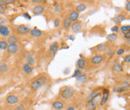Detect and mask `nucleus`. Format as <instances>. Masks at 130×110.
Masks as SVG:
<instances>
[{
	"label": "nucleus",
	"mask_w": 130,
	"mask_h": 110,
	"mask_svg": "<svg viewBox=\"0 0 130 110\" xmlns=\"http://www.w3.org/2000/svg\"><path fill=\"white\" fill-rule=\"evenodd\" d=\"M46 78L45 77H41V78H39L38 79H36L35 81H34L30 85V88H31L32 90H36L39 89L40 88L42 87L44 85L46 84Z\"/></svg>",
	"instance_id": "obj_1"
},
{
	"label": "nucleus",
	"mask_w": 130,
	"mask_h": 110,
	"mask_svg": "<svg viewBox=\"0 0 130 110\" xmlns=\"http://www.w3.org/2000/svg\"><path fill=\"white\" fill-rule=\"evenodd\" d=\"M73 93H74V89L73 88L67 87L63 90L61 96H62V98H63L64 100H67V99L70 98L73 95Z\"/></svg>",
	"instance_id": "obj_2"
},
{
	"label": "nucleus",
	"mask_w": 130,
	"mask_h": 110,
	"mask_svg": "<svg viewBox=\"0 0 130 110\" xmlns=\"http://www.w3.org/2000/svg\"><path fill=\"white\" fill-rule=\"evenodd\" d=\"M57 49H58V44H57V42L52 43L50 45V46H49V55H50L51 57L55 56Z\"/></svg>",
	"instance_id": "obj_3"
},
{
	"label": "nucleus",
	"mask_w": 130,
	"mask_h": 110,
	"mask_svg": "<svg viewBox=\"0 0 130 110\" xmlns=\"http://www.w3.org/2000/svg\"><path fill=\"white\" fill-rule=\"evenodd\" d=\"M71 29H72V31L74 32V33L81 32V29H82L81 23H79V22H75V23L71 25Z\"/></svg>",
	"instance_id": "obj_4"
},
{
	"label": "nucleus",
	"mask_w": 130,
	"mask_h": 110,
	"mask_svg": "<svg viewBox=\"0 0 130 110\" xmlns=\"http://www.w3.org/2000/svg\"><path fill=\"white\" fill-rule=\"evenodd\" d=\"M7 102L9 104H15L18 102V97L15 95H9L7 97Z\"/></svg>",
	"instance_id": "obj_5"
},
{
	"label": "nucleus",
	"mask_w": 130,
	"mask_h": 110,
	"mask_svg": "<svg viewBox=\"0 0 130 110\" xmlns=\"http://www.w3.org/2000/svg\"><path fill=\"white\" fill-rule=\"evenodd\" d=\"M7 49L10 54H16L18 51L19 48L17 44H9Z\"/></svg>",
	"instance_id": "obj_6"
},
{
	"label": "nucleus",
	"mask_w": 130,
	"mask_h": 110,
	"mask_svg": "<svg viewBox=\"0 0 130 110\" xmlns=\"http://www.w3.org/2000/svg\"><path fill=\"white\" fill-rule=\"evenodd\" d=\"M0 34L2 36L7 37L10 34V30L6 26H0Z\"/></svg>",
	"instance_id": "obj_7"
},
{
	"label": "nucleus",
	"mask_w": 130,
	"mask_h": 110,
	"mask_svg": "<svg viewBox=\"0 0 130 110\" xmlns=\"http://www.w3.org/2000/svg\"><path fill=\"white\" fill-rule=\"evenodd\" d=\"M17 31L19 33V34H27V33L30 32V28H28V27L26 26H24V25L18 26L17 27Z\"/></svg>",
	"instance_id": "obj_8"
},
{
	"label": "nucleus",
	"mask_w": 130,
	"mask_h": 110,
	"mask_svg": "<svg viewBox=\"0 0 130 110\" xmlns=\"http://www.w3.org/2000/svg\"><path fill=\"white\" fill-rule=\"evenodd\" d=\"M30 35L33 38H39L42 35V31L38 29H33L30 31Z\"/></svg>",
	"instance_id": "obj_9"
},
{
	"label": "nucleus",
	"mask_w": 130,
	"mask_h": 110,
	"mask_svg": "<svg viewBox=\"0 0 130 110\" xmlns=\"http://www.w3.org/2000/svg\"><path fill=\"white\" fill-rule=\"evenodd\" d=\"M103 60H104V57L102 56H101V55H97V56H94L92 59H91V61H92L93 64L98 65L103 62Z\"/></svg>",
	"instance_id": "obj_10"
},
{
	"label": "nucleus",
	"mask_w": 130,
	"mask_h": 110,
	"mask_svg": "<svg viewBox=\"0 0 130 110\" xmlns=\"http://www.w3.org/2000/svg\"><path fill=\"white\" fill-rule=\"evenodd\" d=\"M44 11V7L42 6H36L33 8V13L34 14V15H41V14H42Z\"/></svg>",
	"instance_id": "obj_11"
},
{
	"label": "nucleus",
	"mask_w": 130,
	"mask_h": 110,
	"mask_svg": "<svg viewBox=\"0 0 130 110\" xmlns=\"http://www.w3.org/2000/svg\"><path fill=\"white\" fill-rule=\"evenodd\" d=\"M108 98H109V91H108V90H105L104 93H103V95H102L101 101V105H104V104L107 102Z\"/></svg>",
	"instance_id": "obj_12"
},
{
	"label": "nucleus",
	"mask_w": 130,
	"mask_h": 110,
	"mask_svg": "<svg viewBox=\"0 0 130 110\" xmlns=\"http://www.w3.org/2000/svg\"><path fill=\"white\" fill-rule=\"evenodd\" d=\"M98 95H99V92H98V91L92 92V93H91L87 97L86 101H87V102H89V101L94 100V99H96V97H98Z\"/></svg>",
	"instance_id": "obj_13"
},
{
	"label": "nucleus",
	"mask_w": 130,
	"mask_h": 110,
	"mask_svg": "<svg viewBox=\"0 0 130 110\" xmlns=\"http://www.w3.org/2000/svg\"><path fill=\"white\" fill-rule=\"evenodd\" d=\"M97 104H98V100H97V99H94V100L89 101L87 108H88V109H89V110H93V109H94L96 108Z\"/></svg>",
	"instance_id": "obj_14"
},
{
	"label": "nucleus",
	"mask_w": 130,
	"mask_h": 110,
	"mask_svg": "<svg viewBox=\"0 0 130 110\" xmlns=\"http://www.w3.org/2000/svg\"><path fill=\"white\" fill-rule=\"evenodd\" d=\"M53 107L57 110H60V109H62L64 108V104L61 101H55V102L53 103Z\"/></svg>",
	"instance_id": "obj_15"
},
{
	"label": "nucleus",
	"mask_w": 130,
	"mask_h": 110,
	"mask_svg": "<svg viewBox=\"0 0 130 110\" xmlns=\"http://www.w3.org/2000/svg\"><path fill=\"white\" fill-rule=\"evenodd\" d=\"M125 18H124V16L122 15H116L114 18H113V22L116 23H121L122 21H124Z\"/></svg>",
	"instance_id": "obj_16"
},
{
	"label": "nucleus",
	"mask_w": 130,
	"mask_h": 110,
	"mask_svg": "<svg viewBox=\"0 0 130 110\" xmlns=\"http://www.w3.org/2000/svg\"><path fill=\"white\" fill-rule=\"evenodd\" d=\"M26 62H27V64L30 66H32V65H34V57H33L32 54H28L26 56Z\"/></svg>",
	"instance_id": "obj_17"
},
{
	"label": "nucleus",
	"mask_w": 130,
	"mask_h": 110,
	"mask_svg": "<svg viewBox=\"0 0 130 110\" xmlns=\"http://www.w3.org/2000/svg\"><path fill=\"white\" fill-rule=\"evenodd\" d=\"M23 71L26 73L27 74H30V73H32V71H33V69L32 67L30 66V65H29L27 63H25V64L23 65Z\"/></svg>",
	"instance_id": "obj_18"
},
{
	"label": "nucleus",
	"mask_w": 130,
	"mask_h": 110,
	"mask_svg": "<svg viewBox=\"0 0 130 110\" xmlns=\"http://www.w3.org/2000/svg\"><path fill=\"white\" fill-rule=\"evenodd\" d=\"M78 17H79V15L77 11H72L70 13L69 18H70L71 21H76V20H77Z\"/></svg>",
	"instance_id": "obj_19"
},
{
	"label": "nucleus",
	"mask_w": 130,
	"mask_h": 110,
	"mask_svg": "<svg viewBox=\"0 0 130 110\" xmlns=\"http://www.w3.org/2000/svg\"><path fill=\"white\" fill-rule=\"evenodd\" d=\"M77 81L79 83H84V82L87 81V76L85 74H81L79 77L77 78Z\"/></svg>",
	"instance_id": "obj_20"
},
{
	"label": "nucleus",
	"mask_w": 130,
	"mask_h": 110,
	"mask_svg": "<svg viewBox=\"0 0 130 110\" xmlns=\"http://www.w3.org/2000/svg\"><path fill=\"white\" fill-rule=\"evenodd\" d=\"M17 42H18L17 37L14 36V35L8 37V38H7V42L9 44H16V43H17Z\"/></svg>",
	"instance_id": "obj_21"
},
{
	"label": "nucleus",
	"mask_w": 130,
	"mask_h": 110,
	"mask_svg": "<svg viewBox=\"0 0 130 110\" xmlns=\"http://www.w3.org/2000/svg\"><path fill=\"white\" fill-rule=\"evenodd\" d=\"M85 9H86V7H85V5L83 4V3H81V4L77 5V6L76 7V11L77 13L83 12Z\"/></svg>",
	"instance_id": "obj_22"
},
{
	"label": "nucleus",
	"mask_w": 130,
	"mask_h": 110,
	"mask_svg": "<svg viewBox=\"0 0 130 110\" xmlns=\"http://www.w3.org/2000/svg\"><path fill=\"white\" fill-rule=\"evenodd\" d=\"M71 23H72V21L69 18H66L64 19V21H63V26H64L65 29H67L71 26Z\"/></svg>",
	"instance_id": "obj_23"
},
{
	"label": "nucleus",
	"mask_w": 130,
	"mask_h": 110,
	"mask_svg": "<svg viewBox=\"0 0 130 110\" xmlns=\"http://www.w3.org/2000/svg\"><path fill=\"white\" fill-rule=\"evenodd\" d=\"M77 65L78 66L80 69H84L85 66V60H83V59H79V60H77Z\"/></svg>",
	"instance_id": "obj_24"
},
{
	"label": "nucleus",
	"mask_w": 130,
	"mask_h": 110,
	"mask_svg": "<svg viewBox=\"0 0 130 110\" xmlns=\"http://www.w3.org/2000/svg\"><path fill=\"white\" fill-rule=\"evenodd\" d=\"M97 49L98 52H104L106 49V43H101L100 45L97 46Z\"/></svg>",
	"instance_id": "obj_25"
},
{
	"label": "nucleus",
	"mask_w": 130,
	"mask_h": 110,
	"mask_svg": "<svg viewBox=\"0 0 130 110\" xmlns=\"http://www.w3.org/2000/svg\"><path fill=\"white\" fill-rule=\"evenodd\" d=\"M129 88V86H121V87L117 88V89H115V92L116 93H122V92L126 91V90L128 89Z\"/></svg>",
	"instance_id": "obj_26"
},
{
	"label": "nucleus",
	"mask_w": 130,
	"mask_h": 110,
	"mask_svg": "<svg viewBox=\"0 0 130 110\" xmlns=\"http://www.w3.org/2000/svg\"><path fill=\"white\" fill-rule=\"evenodd\" d=\"M7 70H8V67L5 63H0V72L6 73Z\"/></svg>",
	"instance_id": "obj_27"
},
{
	"label": "nucleus",
	"mask_w": 130,
	"mask_h": 110,
	"mask_svg": "<svg viewBox=\"0 0 130 110\" xmlns=\"http://www.w3.org/2000/svg\"><path fill=\"white\" fill-rule=\"evenodd\" d=\"M8 47V43L5 41H0V49H7Z\"/></svg>",
	"instance_id": "obj_28"
},
{
	"label": "nucleus",
	"mask_w": 130,
	"mask_h": 110,
	"mask_svg": "<svg viewBox=\"0 0 130 110\" xmlns=\"http://www.w3.org/2000/svg\"><path fill=\"white\" fill-rule=\"evenodd\" d=\"M6 8H7V4L5 3V2L0 0V12H4Z\"/></svg>",
	"instance_id": "obj_29"
},
{
	"label": "nucleus",
	"mask_w": 130,
	"mask_h": 110,
	"mask_svg": "<svg viewBox=\"0 0 130 110\" xmlns=\"http://www.w3.org/2000/svg\"><path fill=\"white\" fill-rule=\"evenodd\" d=\"M121 31L124 34H126V33H128L129 31H130V26H123L121 28Z\"/></svg>",
	"instance_id": "obj_30"
},
{
	"label": "nucleus",
	"mask_w": 130,
	"mask_h": 110,
	"mask_svg": "<svg viewBox=\"0 0 130 110\" xmlns=\"http://www.w3.org/2000/svg\"><path fill=\"white\" fill-rule=\"evenodd\" d=\"M113 70H115L116 72H121L122 71V66L119 64H116L113 65Z\"/></svg>",
	"instance_id": "obj_31"
},
{
	"label": "nucleus",
	"mask_w": 130,
	"mask_h": 110,
	"mask_svg": "<svg viewBox=\"0 0 130 110\" xmlns=\"http://www.w3.org/2000/svg\"><path fill=\"white\" fill-rule=\"evenodd\" d=\"M117 34H109L107 36V39L108 40H109V41H115L116 39H117Z\"/></svg>",
	"instance_id": "obj_32"
},
{
	"label": "nucleus",
	"mask_w": 130,
	"mask_h": 110,
	"mask_svg": "<svg viewBox=\"0 0 130 110\" xmlns=\"http://www.w3.org/2000/svg\"><path fill=\"white\" fill-rule=\"evenodd\" d=\"M81 70H75V72H74V73L73 74V78H77V77H79L80 75H81Z\"/></svg>",
	"instance_id": "obj_33"
},
{
	"label": "nucleus",
	"mask_w": 130,
	"mask_h": 110,
	"mask_svg": "<svg viewBox=\"0 0 130 110\" xmlns=\"http://www.w3.org/2000/svg\"><path fill=\"white\" fill-rule=\"evenodd\" d=\"M124 62H126V63H129L130 62V54H128V55H126L125 57H124Z\"/></svg>",
	"instance_id": "obj_34"
},
{
	"label": "nucleus",
	"mask_w": 130,
	"mask_h": 110,
	"mask_svg": "<svg viewBox=\"0 0 130 110\" xmlns=\"http://www.w3.org/2000/svg\"><path fill=\"white\" fill-rule=\"evenodd\" d=\"M113 54V51L112 50V49H107V50H106V55H107V56H111V55Z\"/></svg>",
	"instance_id": "obj_35"
},
{
	"label": "nucleus",
	"mask_w": 130,
	"mask_h": 110,
	"mask_svg": "<svg viewBox=\"0 0 130 110\" xmlns=\"http://www.w3.org/2000/svg\"><path fill=\"white\" fill-rule=\"evenodd\" d=\"M59 25H60V20L58 18H56L54 20V26L57 27V26H59Z\"/></svg>",
	"instance_id": "obj_36"
},
{
	"label": "nucleus",
	"mask_w": 130,
	"mask_h": 110,
	"mask_svg": "<svg viewBox=\"0 0 130 110\" xmlns=\"http://www.w3.org/2000/svg\"><path fill=\"white\" fill-rule=\"evenodd\" d=\"M125 9H126V10H127V11L130 12V1L127 2V3H126V6H125Z\"/></svg>",
	"instance_id": "obj_37"
},
{
	"label": "nucleus",
	"mask_w": 130,
	"mask_h": 110,
	"mask_svg": "<svg viewBox=\"0 0 130 110\" xmlns=\"http://www.w3.org/2000/svg\"><path fill=\"white\" fill-rule=\"evenodd\" d=\"M7 23V21L4 18H0V26H4V24Z\"/></svg>",
	"instance_id": "obj_38"
},
{
	"label": "nucleus",
	"mask_w": 130,
	"mask_h": 110,
	"mask_svg": "<svg viewBox=\"0 0 130 110\" xmlns=\"http://www.w3.org/2000/svg\"><path fill=\"white\" fill-rule=\"evenodd\" d=\"M15 110H24V105L23 104H19L15 109Z\"/></svg>",
	"instance_id": "obj_39"
},
{
	"label": "nucleus",
	"mask_w": 130,
	"mask_h": 110,
	"mask_svg": "<svg viewBox=\"0 0 130 110\" xmlns=\"http://www.w3.org/2000/svg\"><path fill=\"white\" fill-rule=\"evenodd\" d=\"M124 53V50L123 49H118L117 52V55H121V54H123Z\"/></svg>",
	"instance_id": "obj_40"
},
{
	"label": "nucleus",
	"mask_w": 130,
	"mask_h": 110,
	"mask_svg": "<svg viewBox=\"0 0 130 110\" xmlns=\"http://www.w3.org/2000/svg\"><path fill=\"white\" fill-rule=\"evenodd\" d=\"M111 30H112L113 32H117L119 31V27L117 26H113Z\"/></svg>",
	"instance_id": "obj_41"
},
{
	"label": "nucleus",
	"mask_w": 130,
	"mask_h": 110,
	"mask_svg": "<svg viewBox=\"0 0 130 110\" xmlns=\"http://www.w3.org/2000/svg\"><path fill=\"white\" fill-rule=\"evenodd\" d=\"M23 16H24L25 18H26L27 19H29V20H30V18H31V17H30V16L29 15V14H28V13H25L24 15H23Z\"/></svg>",
	"instance_id": "obj_42"
},
{
	"label": "nucleus",
	"mask_w": 130,
	"mask_h": 110,
	"mask_svg": "<svg viewBox=\"0 0 130 110\" xmlns=\"http://www.w3.org/2000/svg\"><path fill=\"white\" fill-rule=\"evenodd\" d=\"M31 2L33 3H41V2H42L41 0H32Z\"/></svg>",
	"instance_id": "obj_43"
},
{
	"label": "nucleus",
	"mask_w": 130,
	"mask_h": 110,
	"mask_svg": "<svg viewBox=\"0 0 130 110\" xmlns=\"http://www.w3.org/2000/svg\"><path fill=\"white\" fill-rule=\"evenodd\" d=\"M4 2L6 4H9V3H12V2H14L15 1H14V0H5Z\"/></svg>",
	"instance_id": "obj_44"
},
{
	"label": "nucleus",
	"mask_w": 130,
	"mask_h": 110,
	"mask_svg": "<svg viewBox=\"0 0 130 110\" xmlns=\"http://www.w3.org/2000/svg\"><path fill=\"white\" fill-rule=\"evenodd\" d=\"M124 37H125L127 39H128V38H130V31L126 33V34H124Z\"/></svg>",
	"instance_id": "obj_45"
},
{
	"label": "nucleus",
	"mask_w": 130,
	"mask_h": 110,
	"mask_svg": "<svg viewBox=\"0 0 130 110\" xmlns=\"http://www.w3.org/2000/svg\"><path fill=\"white\" fill-rule=\"evenodd\" d=\"M67 110H75V109H74L73 107H70V108H68Z\"/></svg>",
	"instance_id": "obj_46"
},
{
	"label": "nucleus",
	"mask_w": 130,
	"mask_h": 110,
	"mask_svg": "<svg viewBox=\"0 0 130 110\" xmlns=\"http://www.w3.org/2000/svg\"><path fill=\"white\" fill-rule=\"evenodd\" d=\"M68 38H70V39H71L72 41H73V40H74V37H72V36H70Z\"/></svg>",
	"instance_id": "obj_47"
}]
</instances>
